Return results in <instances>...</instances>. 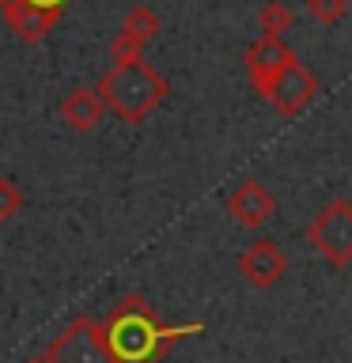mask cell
<instances>
[{
  "label": "cell",
  "instance_id": "12",
  "mask_svg": "<svg viewBox=\"0 0 352 363\" xmlns=\"http://www.w3.org/2000/svg\"><path fill=\"white\" fill-rule=\"evenodd\" d=\"M258 23H261V34H280V38H284V34L292 30L295 16H292V8H288V4H280V0H273V4H265V8H261Z\"/></svg>",
  "mask_w": 352,
  "mask_h": 363
},
{
  "label": "cell",
  "instance_id": "2",
  "mask_svg": "<svg viewBox=\"0 0 352 363\" xmlns=\"http://www.w3.org/2000/svg\"><path fill=\"white\" fill-rule=\"evenodd\" d=\"M99 95L106 110L125 125H144L167 99V79L144 61H114V68L99 79Z\"/></svg>",
  "mask_w": 352,
  "mask_h": 363
},
{
  "label": "cell",
  "instance_id": "15",
  "mask_svg": "<svg viewBox=\"0 0 352 363\" xmlns=\"http://www.w3.org/2000/svg\"><path fill=\"white\" fill-rule=\"evenodd\" d=\"M110 57L114 61H141L144 57V45L136 42V38H129V34H114V42H110Z\"/></svg>",
  "mask_w": 352,
  "mask_h": 363
},
{
  "label": "cell",
  "instance_id": "13",
  "mask_svg": "<svg viewBox=\"0 0 352 363\" xmlns=\"http://www.w3.org/2000/svg\"><path fill=\"white\" fill-rule=\"evenodd\" d=\"M348 11V0H307V16L322 27H337Z\"/></svg>",
  "mask_w": 352,
  "mask_h": 363
},
{
  "label": "cell",
  "instance_id": "1",
  "mask_svg": "<svg viewBox=\"0 0 352 363\" xmlns=\"http://www.w3.org/2000/svg\"><path fill=\"white\" fill-rule=\"evenodd\" d=\"M99 329L114 363H159L182 337L204 333V322L167 325L155 318L144 295H125L110 306V314L99 322Z\"/></svg>",
  "mask_w": 352,
  "mask_h": 363
},
{
  "label": "cell",
  "instance_id": "10",
  "mask_svg": "<svg viewBox=\"0 0 352 363\" xmlns=\"http://www.w3.org/2000/svg\"><path fill=\"white\" fill-rule=\"evenodd\" d=\"M61 121L72 133H95L106 121V102L95 87H72L61 99Z\"/></svg>",
  "mask_w": 352,
  "mask_h": 363
},
{
  "label": "cell",
  "instance_id": "11",
  "mask_svg": "<svg viewBox=\"0 0 352 363\" xmlns=\"http://www.w3.org/2000/svg\"><path fill=\"white\" fill-rule=\"evenodd\" d=\"M121 34H129V38H136L141 45H148L159 34V16L152 8H144V4H136L125 11V19H121Z\"/></svg>",
  "mask_w": 352,
  "mask_h": 363
},
{
  "label": "cell",
  "instance_id": "3",
  "mask_svg": "<svg viewBox=\"0 0 352 363\" xmlns=\"http://www.w3.org/2000/svg\"><path fill=\"white\" fill-rule=\"evenodd\" d=\"M307 242L322 254L326 265L348 269L352 265V201L337 197L307 223Z\"/></svg>",
  "mask_w": 352,
  "mask_h": 363
},
{
  "label": "cell",
  "instance_id": "4",
  "mask_svg": "<svg viewBox=\"0 0 352 363\" xmlns=\"http://www.w3.org/2000/svg\"><path fill=\"white\" fill-rule=\"evenodd\" d=\"M45 363H114L106 352V340H102V329L95 318L79 314L72 318L61 333L50 340L45 348Z\"/></svg>",
  "mask_w": 352,
  "mask_h": 363
},
{
  "label": "cell",
  "instance_id": "16",
  "mask_svg": "<svg viewBox=\"0 0 352 363\" xmlns=\"http://www.w3.org/2000/svg\"><path fill=\"white\" fill-rule=\"evenodd\" d=\"M27 363H45V359H27Z\"/></svg>",
  "mask_w": 352,
  "mask_h": 363
},
{
  "label": "cell",
  "instance_id": "14",
  "mask_svg": "<svg viewBox=\"0 0 352 363\" xmlns=\"http://www.w3.org/2000/svg\"><path fill=\"white\" fill-rule=\"evenodd\" d=\"M23 204H27V197H23V186L11 178H0V223L16 220V216L23 212Z\"/></svg>",
  "mask_w": 352,
  "mask_h": 363
},
{
  "label": "cell",
  "instance_id": "9",
  "mask_svg": "<svg viewBox=\"0 0 352 363\" xmlns=\"http://www.w3.org/2000/svg\"><path fill=\"white\" fill-rule=\"evenodd\" d=\"M0 11H4L8 27L23 42H42L61 19V8H38V4H27V0H0Z\"/></svg>",
  "mask_w": 352,
  "mask_h": 363
},
{
  "label": "cell",
  "instance_id": "7",
  "mask_svg": "<svg viewBox=\"0 0 352 363\" xmlns=\"http://www.w3.org/2000/svg\"><path fill=\"white\" fill-rule=\"evenodd\" d=\"M273 212H277V197H273L258 178L238 182V186L227 193V216H231L238 227H246V231H261V227L273 220Z\"/></svg>",
  "mask_w": 352,
  "mask_h": 363
},
{
  "label": "cell",
  "instance_id": "8",
  "mask_svg": "<svg viewBox=\"0 0 352 363\" xmlns=\"http://www.w3.org/2000/svg\"><path fill=\"white\" fill-rule=\"evenodd\" d=\"M292 50H288V42L280 38V34H261V38L246 50V76H250V84H254L258 95H265V87L277 79V72L284 65L292 61Z\"/></svg>",
  "mask_w": 352,
  "mask_h": 363
},
{
  "label": "cell",
  "instance_id": "6",
  "mask_svg": "<svg viewBox=\"0 0 352 363\" xmlns=\"http://www.w3.org/2000/svg\"><path fill=\"white\" fill-rule=\"evenodd\" d=\"M238 277H243L254 291H269L273 284L288 277V254L273 242V238H258L238 254Z\"/></svg>",
  "mask_w": 352,
  "mask_h": 363
},
{
  "label": "cell",
  "instance_id": "5",
  "mask_svg": "<svg viewBox=\"0 0 352 363\" xmlns=\"http://www.w3.org/2000/svg\"><path fill=\"white\" fill-rule=\"evenodd\" d=\"M314 95H318L314 72L299 61V57H292V61L277 72V79L265 87V95H261V99H265L280 118H295V113H303L307 106H311Z\"/></svg>",
  "mask_w": 352,
  "mask_h": 363
}]
</instances>
